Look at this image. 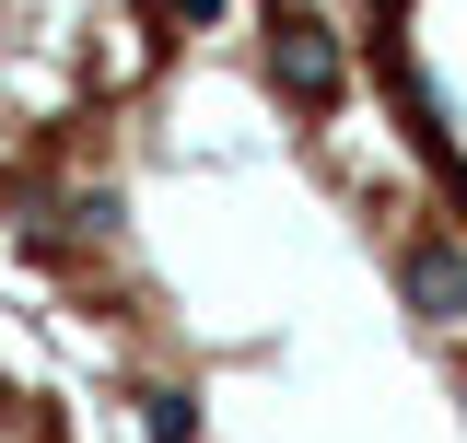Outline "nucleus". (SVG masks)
Instances as JSON below:
<instances>
[]
</instances>
